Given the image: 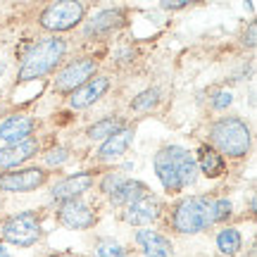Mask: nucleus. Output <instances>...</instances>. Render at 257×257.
I'll use <instances>...</instances> for the list:
<instances>
[{"instance_id": "nucleus-6", "label": "nucleus", "mask_w": 257, "mask_h": 257, "mask_svg": "<svg viewBox=\"0 0 257 257\" xmlns=\"http://www.w3.org/2000/svg\"><path fill=\"white\" fill-rule=\"evenodd\" d=\"M83 17H86V5L83 3H74V0H64V3H53L48 5L43 12H41V27L46 31H67V29H74L76 24H81Z\"/></svg>"}, {"instance_id": "nucleus-14", "label": "nucleus", "mask_w": 257, "mask_h": 257, "mask_svg": "<svg viewBox=\"0 0 257 257\" xmlns=\"http://www.w3.org/2000/svg\"><path fill=\"white\" fill-rule=\"evenodd\" d=\"M38 138H27V141H22V143H12V146H5L0 148V169H15V167L24 165L27 160L38 153Z\"/></svg>"}, {"instance_id": "nucleus-27", "label": "nucleus", "mask_w": 257, "mask_h": 257, "mask_svg": "<svg viewBox=\"0 0 257 257\" xmlns=\"http://www.w3.org/2000/svg\"><path fill=\"white\" fill-rule=\"evenodd\" d=\"M69 160V150L67 148H53L50 153L46 155V165H50V167H60V165H64Z\"/></svg>"}, {"instance_id": "nucleus-22", "label": "nucleus", "mask_w": 257, "mask_h": 257, "mask_svg": "<svg viewBox=\"0 0 257 257\" xmlns=\"http://www.w3.org/2000/svg\"><path fill=\"white\" fill-rule=\"evenodd\" d=\"M160 100H162V91H160V88H146V91H141L136 98L131 100V110L134 112H150L160 105Z\"/></svg>"}, {"instance_id": "nucleus-11", "label": "nucleus", "mask_w": 257, "mask_h": 257, "mask_svg": "<svg viewBox=\"0 0 257 257\" xmlns=\"http://www.w3.org/2000/svg\"><path fill=\"white\" fill-rule=\"evenodd\" d=\"M95 184V174L93 172H79V174L64 176L62 181H57L50 188V198L55 202H67V200H79L83 193L93 188Z\"/></svg>"}, {"instance_id": "nucleus-28", "label": "nucleus", "mask_w": 257, "mask_h": 257, "mask_svg": "<svg viewBox=\"0 0 257 257\" xmlns=\"http://www.w3.org/2000/svg\"><path fill=\"white\" fill-rule=\"evenodd\" d=\"M255 38H257V24H255V22H250L248 31L243 34V43H245L248 48H255Z\"/></svg>"}, {"instance_id": "nucleus-3", "label": "nucleus", "mask_w": 257, "mask_h": 257, "mask_svg": "<svg viewBox=\"0 0 257 257\" xmlns=\"http://www.w3.org/2000/svg\"><path fill=\"white\" fill-rule=\"evenodd\" d=\"M210 141H212V148L221 157L226 155L238 160V157L248 155L252 136H250V126L240 117L226 114V117H219L210 126Z\"/></svg>"}, {"instance_id": "nucleus-2", "label": "nucleus", "mask_w": 257, "mask_h": 257, "mask_svg": "<svg viewBox=\"0 0 257 257\" xmlns=\"http://www.w3.org/2000/svg\"><path fill=\"white\" fill-rule=\"evenodd\" d=\"M64 53H67V41L60 36H48L36 41L34 46L27 50V55L22 57V67L17 72V79L24 81H36L50 74L57 64L62 62Z\"/></svg>"}, {"instance_id": "nucleus-29", "label": "nucleus", "mask_w": 257, "mask_h": 257, "mask_svg": "<svg viewBox=\"0 0 257 257\" xmlns=\"http://www.w3.org/2000/svg\"><path fill=\"white\" fill-rule=\"evenodd\" d=\"M188 8V0H167V3H162V10H184Z\"/></svg>"}, {"instance_id": "nucleus-18", "label": "nucleus", "mask_w": 257, "mask_h": 257, "mask_svg": "<svg viewBox=\"0 0 257 257\" xmlns=\"http://www.w3.org/2000/svg\"><path fill=\"white\" fill-rule=\"evenodd\" d=\"M193 157H195L198 172H202L210 179H217V176H221L226 172V157H221L212 146H200Z\"/></svg>"}, {"instance_id": "nucleus-16", "label": "nucleus", "mask_w": 257, "mask_h": 257, "mask_svg": "<svg viewBox=\"0 0 257 257\" xmlns=\"http://www.w3.org/2000/svg\"><path fill=\"white\" fill-rule=\"evenodd\" d=\"M34 128H36V121L31 119L29 114H12V117H8L0 124V141H5L8 146L22 143V141L31 138Z\"/></svg>"}, {"instance_id": "nucleus-17", "label": "nucleus", "mask_w": 257, "mask_h": 257, "mask_svg": "<svg viewBox=\"0 0 257 257\" xmlns=\"http://www.w3.org/2000/svg\"><path fill=\"white\" fill-rule=\"evenodd\" d=\"M124 24H126V12L121 8L100 10V12L86 24L83 34H86V36H102V34H110V31L124 27Z\"/></svg>"}, {"instance_id": "nucleus-5", "label": "nucleus", "mask_w": 257, "mask_h": 257, "mask_svg": "<svg viewBox=\"0 0 257 257\" xmlns=\"http://www.w3.org/2000/svg\"><path fill=\"white\" fill-rule=\"evenodd\" d=\"M0 238L17 248H29L41 238V219L36 212H19L0 224Z\"/></svg>"}, {"instance_id": "nucleus-19", "label": "nucleus", "mask_w": 257, "mask_h": 257, "mask_svg": "<svg viewBox=\"0 0 257 257\" xmlns=\"http://www.w3.org/2000/svg\"><path fill=\"white\" fill-rule=\"evenodd\" d=\"M143 195H150V188H148L143 181H136V179H126L124 184L117 188V191L107 195L110 202L114 207H126L131 202H136L138 198H143Z\"/></svg>"}, {"instance_id": "nucleus-23", "label": "nucleus", "mask_w": 257, "mask_h": 257, "mask_svg": "<svg viewBox=\"0 0 257 257\" xmlns=\"http://www.w3.org/2000/svg\"><path fill=\"white\" fill-rule=\"evenodd\" d=\"M95 257H128L124 245L112 238H100L95 243Z\"/></svg>"}, {"instance_id": "nucleus-9", "label": "nucleus", "mask_w": 257, "mask_h": 257, "mask_svg": "<svg viewBox=\"0 0 257 257\" xmlns=\"http://www.w3.org/2000/svg\"><path fill=\"white\" fill-rule=\"evenodd\" d=\"M57 219L62 226L67 229H74V231H86L91 229L98 214H95V207L86 205L81 200H67V202H60V210H57Z\"/></svg>"}, {"instance_id": "nucleus-1", "label": "nucleus", "mask_w": 257, "mask_h": 257, "mask_svg": "<svg viewBox=\"0 0 257 257\" xmlns=\"http://www.w3.org/2000/svg\"><path fill=\"white\" fill-rule=\"evenodd\" d=\"M155 174L167 193H181L198 181V165L184 146H162L153 157Z\"/></svg>"}, {"instance_id": "nucleus-20", "label": "nucleus", "mask_w": 257, "mask_h": 257, "mask_svg": "<svg viewBox=\"0 0 257 257\" xmlns=\"http://www.w3.org/2000/svg\"><path fill=\"white\" fill-rule=\"evenodd\" d=\"M124 119L117 117V114H112V117H102V119L93 121L91 126L86 128V138L88 141H107L112 134H117L119 128H124Z\"/></svg>"}, {"instance_id": "nucleus-31", "label": "nucleus", "mask_w": 257, "mask_h": 257, "mask_svg": "<svg viewBox=\"0 0 257 257\" xmlns=\"http://www.w3.org/2000/svg\"><path fill=\"white\" fill-rule=\"evenodd\" d=\"M3 69H5V64H3V62H0V74H3Z\"/></svg>"}, {"instance_id": "nucleus-30", "label": "nucleus", "mask_w": 257, "mask_h": 257, "mask_svg": "<svg viewBox=\"0 0 257 257\" xmlns=\"http://www.w3.org/2000/svg\"><path fill=\"white\" fill-rule=\"evenodd\" d=\"M0 257H8V250H5V245H0Z\"/></svg>"}, {"instance_id": "nucleus-8", "label": "nucleus", "mask_w": 257, "mask_h": 257, "mask_svg": "<svg viewBox=\"0 0 257 257\" xmlns=\"http://www.w3.org/2000/svg\"><path fill=\"white\" fill-rule=\"evenodd\" d=\"M48 181V172L41 167H27L17 172L0 174V191L3 193H29L36 191Z\"/></svg>"}, {"instance_id": "nucleus-10", "label": "nucleus", "mask_w": 257, "mask_h": 257, "mask_svg": "<svg viewBox=\"0 0 257 257\" xmlns=\"http://www.w3.org/2000/svg\"><path fill=\"white\" fill-rule=\"evenodd\" d=\"M160 217H162V200L155 198L153 193L138 198L131 205H126V210L121 214V219L126 221V224H134V226H150Z\"/></svg>"}, {"instance_id": "nucleus-24", "label": "nucleus", "mask_w": 257, "mask_h": 257, "mask_svg": "<svg viewBox=\"0 0 257 257\" xmlns=\"http://www.w3.org/2000/svg\"><path fill=\"white\" fill-rule=\"evenodd\" d=\"M233 217V202L229 198H217L212 200V221L219 224V221H226Z\"/></svg>"}, {"instance_id": "nucleus-13", "label": "nucleus", "mask_w": 257, "mask_h": 257, "mask_svg": "<svg viewBox=\"0 0 257 257\" xmlns=\"http://www.w3.org/2000/svg\"><path fill=\"white\" fill-rule=\"evenodd\" d=\"M134 136H136V128L134 126H124L119 128L117 134H112L107 141H102L100 148H98V160L100 162H114V160H121L126 155L128 146L134 143Z\"/></svg>"}, {"instance_id": "nucleus-21", "label": "nucleus", "mask_w": 257, "mask_h": 257, "mask_svg": "<svg viewBox=\"0 0 257 257\" xmlns=\"http://www.w3.org/2000/svg\"><path fill=\"white\" fill-rule=\"evenodd\" d=\"M214 243H217V250L224 257H233V255H238L240 248H243V236H240V231L236 226H224L217 233Z\"/></svg>"}, {"instance_id": "nucleus-12", "label": "nucleus", "mask_w": 257, "mask_h": 257, "mask_svg": "<svg viewBox=\"0 0 257 257\" xmlns=\"http://www.w3.org/2000/svg\"><path fill=\"white\" fill-rule=\"evenodd\" d=\"M110 86H112L110 76H93L91 81H86L74 93H69V107L72 110H86V107H91L93 102H98L105 93L110 91Z\"/></svg>"}, {"instance_id": "nucleus-7", "label": "nucleus", "mask_w": 257, "mask_h": 257, "mask_svg": "<svg viewBox=\"0 0 257 257\" xmlns=\"http://www.w3.org/2000/svg\"><path fill=\"white\" fill-rule=\"evenodd\" d=\"M98 72V62L93 57H76L72 62H67L57 72L53 88L57 93H74L79 86H83L86 81H91Z\"/></svg>"}, {"instance_id": "nucleus-26", "label": "nucleus", "mask_w": 257, "mask_h": 257, "mask_svg": "<svg viewBox=\"0 0 257 257\" xmlns=\"http://www.w3.org/2000/svg\"><path fill=\"white\" fill-rule=\"evenodd\" d=\"M231 102H233V93L226 91V88H217V91H212L210 95V105H212V110H226Z\"/></svg>"}, {"instance_id": "nucleus-15", "label": "nucleus", "mask_w": 257, "mask_h": 257, "mask_svg": "<svg viewBox=\"0 0 257 257\" xmlns=\"http://www.w3.org/2000/svg\"><path fill=\"white\" fill-rule=\"evenodd\" d=\"M136 243L146 257H174L172 240L167 236H162L160 231H153V229L136 231Z\"/></svg>"}, {"instance_id": "nucleus-25", "label": "nucleus", "mask_w": 257, "mask_h": 257, "mask_svg": "<svg viewBox=\"0 0 257 257\" xmlns=\"http://www.w3.org/2000/svg\"><path fill=\"white\" fill-rule=\"evenodd\" d=\"M124 181H126V176L121 174V172H107V174L102 176V181H100V193L112 195V193L117 191Z\"/></svg>"}, {"instance_id": "nucleus-4", "label": "nucleus", "mask_w": 257, "mask_h": 257, "mask_svg": "<svg viewBox=\"0 0 257 257\" xmlns=\"http://www.w3.org/2000/svg\"><path fill=\"white\" fill-rule=\"evenodd\" d=\"M169 226L181 236L202 233L210 226H214V221H212V198H207V195H188L184 200H179L174 205V210H172Z\"/></svg>"}]
</instances>
